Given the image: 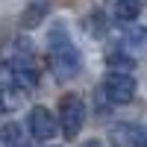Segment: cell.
<instances>
[{"instance_id": "5b68a950", "label": "cell", "mask_w": 147, "mask_h": 147, "mask_svg": "<svg viewBox=\"0 0 147 147\" xmlns=\"http://www.w3.org/2000/svg\"><path fill=\"white\" fill-rule=\"evenodd\" d=\"M112 144L115 147H147V136H144V129L132 124H121L112 129Z\"/></svg>"}, {"instance_id": "3957f363", "label": "cell", "mask_w": 147, "mask_h": 147, "mask_svg": "<svg viewBox=\"0 0 147 147\" xmlns=\"http://www.w3.org/2000/svg\"><path fill=\"white\" fill-rule=\"evenodd\" d=\"M100 94L112 106H127L132 97H136V77H132V74L109 71L106 80H103V85H100Z\"/></svg>"}, {"instance_id": "8fae6325", "label": "cell", "mask_w": 147, "mask_h": 147, "mask_svg": "<svg viewBox=\"0 0 147 147\" xmlns=\"http://www.w3.org/2000/svg\"><path fill=\"white\" fill-rule=\"evenodd\" d=\"M144 136H147V129H144Z\"/></svg>"}, {"instance_id": "9c48e42d", "label": "cell", "mask_w": 147, "mask_h": 147, "mask_svg": "<svg viewBox=\"0 0 147 147\" xmlns=\"http://www.w3.org/2000/svg\"><path fill=\"white\" fill-rule=\"evenodd\" d=\"M80 147H103V144H100V141H94V138H91V141H85V144H80Z\"/></svg>"}, {"instance_id": "30bf717a", "label": "cell", "mask_w": 147, "mask_h": 147, "mask_svg": "<svg viewBox=\"0 0 147 147\" xmlns=\"http://www.w3.org/2000/svg\"><path fill=\"white\" fill-rule=\"evenodd\" d=\"M0 112H3V100H0Z\"/></svg>"}, {"instance_id": "6da1fadb", "label": "cell", "mask_w": 147, "mask_h": 147, "mask_svg": "<svg viewBox=\"0 0 147 147\" xmlns=\"http://www.w3.org/2000/svg\"><path fill=\"white\" fill-rule=\"evenodd\" d=\"M82 68V56L74 47V41L68 38L65 24H53L50 30V71L59 82H68L80 74Z\"/></svg>"}, {"instance_id": "8992f818", "label": "cell", "mask_w": 147, "mask_h": 147, "mask_svg": "<svg viewBox=\"0 0 147 147\" xmlns=\"http://www.w3.org/2000/svg\"><path fill=\"white\" fill-rule=\"evenodd\" d=\"M141 12V0H118L115 3V21L121 24H132Z\"/></svg>"}, {"instance_id": "ba28073f", "label": "cell", "mask_w": 147, "mask_h": 147, "mask_svg": "<svg viewBox=\"0 0 147 147\" xmlns=\"http://www.w3.org/2000/svg\"><path fill=\"white\" fill-rule=\"evenodd\" d=\"M0 141H3L6 147H27V141H24L18 124H6L3 129H0Z\"/></svg>"}, {"instance_id": "52a82bcc", "label": "cell", "mask_w": 147, "mask_h": 147, "mask_svg": "<svg viewBox=\"0 0 147 147\" xmlns=\"http://www.w3.org/2000/svg\"><path fill=\"white\" fill-rule=\"evenodd\" d=\"M44 15H47V6H44V3H35V6H30V9L21 15V27H24V30H32V27H38Z\"/></svg>"}, {"instance_id": "7a4b0ae2", "label": "cell", "mask_w": 147, "mask_h": 147, "mask_svg": "<svg viewBox=\"0 0 147 147\" xmlns=\"http://www.w3.org/2000/svg\"><path fill=\"white\" fill-rule=\"evenodd\" d=\"M85 124V103L80 94H65L59 100V129L65 138H77Z\"/></svg>"}, {"instance_id": "277c9868", "label": "cell", "mask_w": 147, "mask_h": 147, "mask_svg": "<svg viewBox=\"0 0 147 147\" xmlns=\"http://www.w3.org/2000/svg\"><path fill=\"white\" fill-rule=\"evenodd\" d=\"M59 129V118H53L50 109L44 106H32L30 109V136L35 141H50Z\"/></svg>"}]
</instances>
